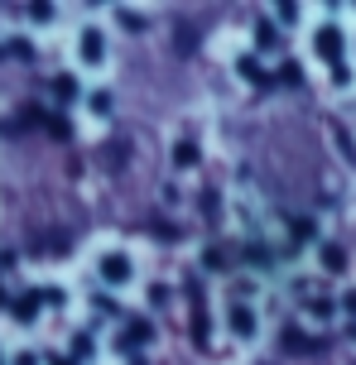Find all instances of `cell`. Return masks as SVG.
<instances>
[{
    "label": "cell",
    "mask_w": 356,
    "mask_h": 365,
    "mask_svg": "<svg viewBox=\"0 0 356 365\" xmlns=\"http://www.w3.org/2000/svg\"><path fill=\"white\" fill-rule=\"evenodd\" d=\"M313 43H318L322 63H342V29H337V24H322Z\"/></svg>",
    "instance_id": "cell-1"
},
{
    "label": "cell",
    "mask_w": 356,
    "mask_h": 365,
    "mask_svg": "<svg viewBox=\"0 0 356 365\" xmlns=\"http://www.w3.org/2000/svg\"><path fill=\"white\" fill-rule=\"evenodd\" d=\"M101 279H106V284H126V279H131V259L126 255H106L101 259Z\"/></svg>",
    "instance_id": "cell-2"
},
{
    "label": "cell",
    "mask_w": 356,
    "mask_h": 365,
    "mask_svg": "<svg viewBox=\"0 0 356 365\" xmlns=\"http://www.w3.org/2000/svg\"><path fill=\"white\" fill-rule=\"evenodd\" d=\"M226 322H231V331H236V336H250V331H255V312L245 308V303H231Z\"/></svg>",
    "instance_id": "cell-3"
},
{
    "label": "cell",
    "mask_w": 356,
    "mask_h": 365,
    "mask_svg": "<svg viewBox=\"0 0 356 365\" xmlns=\"http://www.w3.org/2000/svg\"><path fill=\"white\" fill-rule=\"evenodd\" d=\"M284 351H294V356H308V351H318V341L313 336H303V331H284Z\"/></svg>",
    "instance_id": "cell-4"
},
{
    "label": "cell",
    "mask_w": 356,
    "mask_h": 365,
    "mask_svg": "<svg viewBox=\"0 0 356 365\" xmlns=\"http://www.w3.org/2000/svg\"><path fill=\"white\" fill-rule=\"evenodd\" d=\"M39 303H44V293H24V298H15V303H10V312H15L19 322H29V317L39 312Z\"/></svg>",
    "instance_id": "cell-5"
},
{
    "label": "cell",
    "mask_w": 356,
    "mask_h": 365,
    "mask_svg": "<svg viewBox=\"0 0 356 365\" xmlns=\"http://www.w3.org/2000/svg\"><path fill=\"white\" fill-rule=\"evenodd\" d=\"M322 269L342 274V269H347V250H342V245H322Z\"/></svg>",
    "instance_id": "cell-6"
},
{
    "label": "cell",
    "mask_w": 356,
    "mask_h": 365,
    "mask_svg": "<svg viewBox=\"0 0 356 365\" xmlns=\"http://www.w3.org/2000/svg\"><path fill=\"white\" fill-rule=\"evenodd\" d=\"M82 63H101V34L82 29Z\"/></svg>",
    "instance_id": "cell-7"
},
{
    "label": "cell",
    "mask_w": 356,
    "mask_h": 365,
    "mask_svg": "<svg viewBox=\"0 0 356 365\" xmlns=\"http://www.w3.org/2000/svg\"><path fill=\"white\" fill-rule=\"evenodd\" d=\"M173 164L193 168V164H198V145H193V140H178V145H173Z\"/></svg>",
    "instance_id": "cell-8"
},
{
    "label": "cell",
    "mask_w": 356,
    "mask_h": 365,
    "mask_svg": "<svg viewBox=\"0 0 356 365\" xmlns=\"http://www.w3.org/2000/svg\"><path fill=\"white\" fill-rule=\"evenodd\" d=\"M236 73H241L245 82H255V87H265V82H270V77L260 73V63H255V58H241V63H236Z\"/></svg>",
    "instance_id": "cell-9"
},
{
    "label": "cell",
    "mask_w": 356,
    "mask_h": 365,
    "mask_svg": "<svg viewBox=\"0 0 356 365\" xmlns=\"http://www.w3.org/2000/svg\"><path fill=\"white\" fill-rule=\"evenodd\" d=\"M54 96L58 101H77V77H68V73L54 77Z\"/></svg>",
    "instance_id": "cell-10"
},
{
    "label": "cell",
    "mask_w": 356,
    "mask_h": 365,
    "mask_svg": "<svg viewBox=\"0 0 356 365\" xmlns=\"http://www.w3.org/2000/svg\"><path fill=\"white\" fill-rule=\"evenodd\" d=\"M44 130H49L54 140H73V125H68L63 115H44Z\"/></svg>",
    "instance_id": "cell-11"
},
{
    "label": "cell",
    "mask_w": 356,
    "mask_h": 365,
    "mask_svg": "<svg viewBox=\"0 0 356 365\" xmlns=\"http://www.w3.org/2000/svg\"><path fill=\"white\" fill-rule=\"evenodd\" d=\"M193 341H207V308H203V298L193 303Z\"/></svg>",
    "instance_id": "cell-12"
},
{
    "label": "cell",
    "mask_w": 356,
    "mask_h": 365,
    "mask_svg": "<svg viewBox=\"0 0 356 365\" xmlns=\"http://www.w3.org/2000/svg\"><path fill=\"white\" fill-rule=\"evenodd\" d=\"M255 43H260V48H275V24H270V19L255 24Z\"/></svg>",
    "instance_id": "cell-13"
},
{
    "label": "cell",
    "mask_w": 356,
    "mask_h": 365,
    "mask_svg": "<svg viewBox=\"0 0 356 365\" xmlns=\"http://www.w3.org/2000/svg\"><path fill=\"white\" fill-rule=\"evenodd\" d=\"M178 48L193 53V24H178Z\"/></svg>",
    "instance_id": "cell-14"
},
{
    "label": "cell",
    "mask_w": 356,
    "mask_h": 365,
    "mask_svg": "<svg viewBox=\"0 0 356 365\" xmlns=\"http://www.w3.org/2000/svg\"><path fill=\"white\" fill-rule=\"evenodd\" d=\"M92 110H96V115H106V110H111V96H106V91H96V96H92Z\"/></svg>",
    "instance_id": "cell-15"
},
{
    "label": "cell",
    "mask_w": 356,
    "mask_h": 365,
    "mask_svg": "<svg viewBox=\"0 0 356 365\" xmlns=\"http://www.w3.org/2000/svg\"><path fill=\"white\" fill-rule=\"evenodd\" d=\"M308 312H313V317H327V312H332V303H327V298H313V303H308Z\"/></svg>",
    "instance_id": "cell-16"
},
{
    "label": "cell",
    "mask_w": 356,
    "mask_h": 365,
    "mask_svg": "<svg viewBox=\"0 0 356 365\" xmlns=\"http://www.w3.org/2000/svg\"><path fill=\"white\" fill-rule=\"evenodd\" d=\"M121 24H126V29H145V19L131 15V10H121Z\"/></svg>",
    "instance_id": "cell-17"
},
{
    "label": "cell",
    "mask_w": 356,
    "mask_h": 365,
    "mask_svg": "<svg viewBox=\"0 0 356 365\" xmlns=\"http://www.w3.org/2000/svg\"><path fill=\"white\" fill-rule=\"evenodd\" d=\"M342 308H347V312L356 317V293H347V303H342Z\"/></svg>",
    "instance_id": "cell-18"
},
{
    "label": "cell",
    "mask_w": 356,
    "mask_h": 365,
    "mask_svg": "<svg viewBox=\"0 0 356 365\" xmlns=\"http://www.w3.org/2000/svg\"><path fill=\"white\" fill-rule=\"evenodd\" d=\"M54 365H73V361H54Z\"/></svg>",
    "instance_id": "cell-19"
},
{
    "label": "cell",
    "mask_w": 356,
    "mask_h": 365,
    "mask_svg": "<svg viewBox=\"0 0 356 365\" xmlns=\"http://www.w3.org/2000/svg\"><path fill=\"white\" fill-rule=\"evenodd\" d=\"M0 308H5V293H0Z\"/></svg>",
    "instance_id": "cell-20"
}]
</instances>
